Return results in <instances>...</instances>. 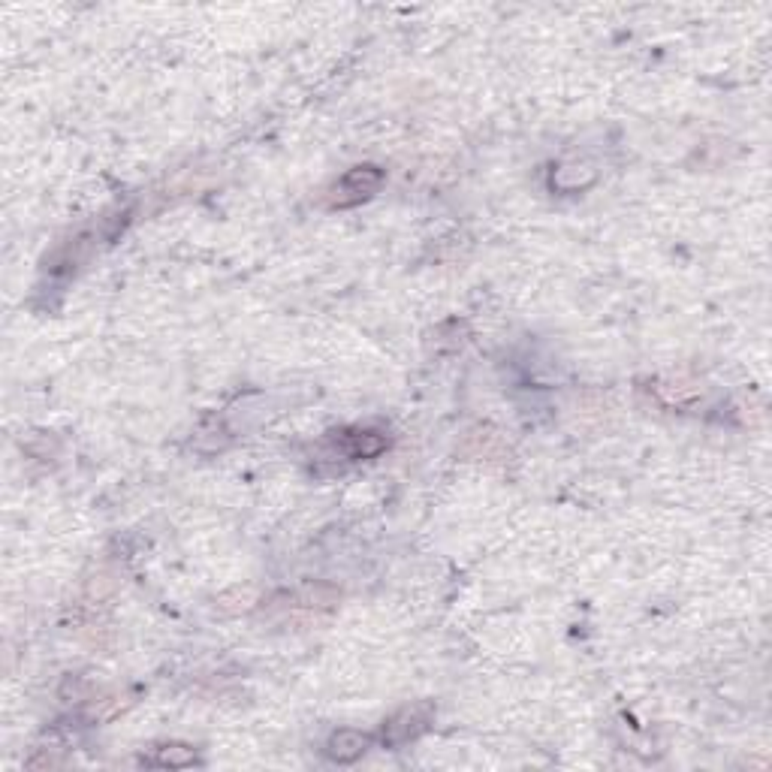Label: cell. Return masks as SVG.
<instances>
[{"label": "cell", "instance_id": "cell-2", "mask_svg": "<svg viewBox=\"0 0 772 772\" xmlns=\"http://www.w3.org/2000/svg\"><path fill=\"white\" fill-rule=\"evenodd\" d=\"M380 181H383V172L377 169V166H356V169H350L338 184H335V197H332V206H338V209H347V206H356V203H362V200H368L371 193L380 187Z\"/></svg>", "mask_w": 772, "mask_h": 772}, {"label": "cell", "instance_id": "cell-3", "mask_svg": "<svg viewBox=\"0 0 772 772\" xmlns=\"http://www.w3.org/2000/svg\"><path fill=\"white\" fill-rule=\"evenodd\" d=\"M368 745H371V736H368V733H359V730H338V733L329 736V757H332V760H341V763H350V760L362 757Z\"/></svg>", "mask_w": 772, "mask_h": 772}, {"label": "cell", "instance_id": "cell-4", "mask_svg": "<svg viewBox=\"0 0 772 772\" xmlns=\"http://www.w3.org/2000/svg\"><path fill=\"white\" fill-rule=\"evenodd\" d=\"M148 763H154V766H190V763H197V754H193V748H187V745H163L157 751V757H151Z\"/></svg>", "mask_w": 772, "mask_h": 772}, {"label": "cell", "instance_id": "cell-1", "mask_svg": "<svg viewBox=\"0 0 772 772\" xmlns=\"http://www.w3.org/2000/svg\"><path fill=\"white\" fill-rule=\"evenodd\" d=\"M435 718V706L432 703H414V706H405L402 712H396L390 721L383 724V745L390 748H399L411 739H417Z\"/></svg>", "mask_w": 772, "mask_h": 772}]
</instances>
